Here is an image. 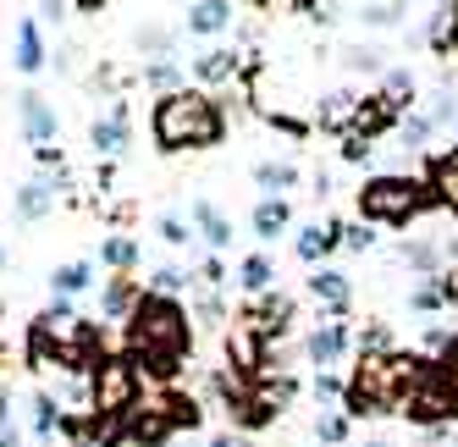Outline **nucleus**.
Wrapping results in <instances>:
<instances>
[{"mask_svg": "<svg viewBox=\"0 0 458 447\" xmlns=\"http://www.w3.org/2000/svg\"><path fill=\"white\" fill-rule=\"evenodd\" d=\"M122 354L144 370V381L172 387V381L182 375V365H188V354H193V321H188V309L177 299L149 293V287H144L139 309L127 315V326H122Z\"/></svg>", "mask_w": 458, "mask_h": 447, "instance_id": "f257e3e1", "label": "nucleus"}, {"mask_svg": "<svg viewBox=\"0 0 458 447\" xmlns=\"http://www.w3.org/2000/svg\"><path fill=\"white\" fill-rule=\"evenodd\" d=\"M149 139L160 155H182V149H216L226 139V111L216 105L210 89H177L160 94L149 105Z\"/></svg>", "mask_w": 458, "mask_h": 447, "instance_id": "f03ea898", "label": "nucleus"}, {"mask_svg": "<svg viewBox=\"0 0 458 447\" xmlns=\"http://www.w3.org/2000/svg\"><path fill=\"white\" fill-rule=\"evenodd\" d=\"M414 365H420V354H409V348H392V354H359L348 387H343V414H348V420H381V414H398Z\"/></svg>", "mask_w": 458, "mask_h": 447, "instance_id": "7ed1b4c3", "label": "nucleus"}, {"mask_svg": "<svg viewBox=\"0 0 458 447\" xmlns=\"http://www.w3.org/2000/svg\"><path fill=\"white\" fill-rule=\"evenodd\" d=\"M353 210H359V221H370V227H409V221L437 210V194H431L425 177L376 172V177H365L353 188Z\"/></svg>", "mask_w": 458, "mask_h": 447, "instance_id": "20e7f679", "label": "nucleus"}, {"mask_svg": "<svg viewBox=\"0 0 458 447\" xmlns=\"http://www.w3.org/2000/svg\"><path fill=\"white\" fill-rule=\"evenodd\" d=\"M398 414H403L409 426H425V431H453V420H458V392H453V381H447L442 359L420 354V365H414V375H409V387H403Z\"/></svg>", "mask_w": 458, "mask_h": 447, "instance_id": "39448f33", "label": "nucleus"}, {"mask_svg": "<svg viewBox=\"0 0 458 447\" xmlns=\"http://www.w3.org/2000/svg\"><path fill=\"white\" fill-rule=\"evenodd\" d=\"M144 387H149V381H144V370L133 359H127V354H106L100 365L89 370V409L94 414H122V420H127V414L139 409Z\"/></svg>", "mask_w": 458, "mask_h": 447, "instance_id": "423d86ee", "label": "nucleus"}, {"mask_svg": "<svg viewBox=\"0 0 458 447\" xmlns=\"http://www.w3.org/2000/svg\"><path fill=\"white\" fill-rule=\"evenodd\" d=\"M17 116H22V139L34 144V149H50L61 139V116H55V105L45 100L39 89H22L17 94Z\"/></svg>", "mask_w": 458, "mask_h": 447, "instance_id": "0eeeda50", "label": "nucleus"}, {"mask_svg": "<svg viewBox=\"0 0 458 447\" xmlns=\"http://www.w3.org/2000/svg\"><path fill=\"white\" fill-rule=\"evenodd\" d=\"M348 348H359L353 332H348V321H343V315H326V321L304 337V359H310L315 370H332V365L348 354Z\"/></svg>", "mask_w": 458, "mask_h": 447, "instance_id": "6e6552de", "label": "nucleus"}, {"mask_svg": "<svg viewBox=\"0 0 458 447\" xmlns=\"http://www.w3.org/2000/svg\"><path fill=\"white\" fill-rule=\"evenodd\" d=\"M127 139H133V111H127V100H116L106 116H94V127H89V144H94V155H122L127 149Z\"/></svg>", "mask_w": 458, "mask_h": 447, "instance_id": "1a4fd4ad", "label": "nucleus"}, {"mask_svg": "<svg viewBox=\"0 0 458 447\" xmlns=\"http://www.w3.org/2000/svg\"><path fill=\"white\" fill-rule=\"evenodd\" d=\"M243 321L271 342V337H282V332L293 326V299H287V293H259V304L243 309Z\"/></svg>", "mask_w": 458, "mask_h": 447, "instance_id": "9d476101", "label": "nucleus"}, {"mask_svg": "<svg viewBox=\"0 0 458 447\" xmlns=\"http://www.w3.org/2000/svg\"><path fill=\"white\" fill-rule=\"evenodd\" d=\"M139 299H144V282L139 276H106V287H100V315L127 326V315L139 309Z\"/></svg>", "mask_w": 458, "mask_h": 447, "instance_id": "9b49d317", "label": "nucleus"}, {"mask_svg": "<svg viewBox=\"0 0 458 447\" xmlns=\"http://www.w3.org/2000/svg\"><path fill=\"white\" fill-rule=\"evenodd\" d=\"M226 414H233V426H238V431H266V426L282 420V409H276L266 392H259V375H254V387H249L233 409H226Z\"/></svg>", "mask_w": 458, "mask_h": 447, "instance_id": "f8f14e48", "label": "nucleus"}, {"mask_svg": "<svg viewBox=\"0 0 458 447\" xmlns=\"http://www.w3.org/2000/svg\"><path fill=\"white\" fill-rule=\"evenodd\" d=\"M310 299H315L326 315H348V304H353V282H348L343 271H332V266H320V271L310 276Z\"/></svg>", "mask_w": 458, "mask_h": 447, "instance_id": "ddd939ff", "label": "nucleus"}, {"mask_svg": "<svg viewBox=\"0 0 458 447\" xmlns=\"http://www.w3.org/2000/svg\"><path fill=\"white\" fill-rule=\"evenodd\" d=\"M425 182H431L437 205H447V210L458 215V144H453V149H442V155H431V161H425Z\"/></svg>", "mask_w": 458, "mask_h": 447, "instance_id": "4468645a", "label": "nucleus"}, {"mask_svg": "<svg viewBox=\"0 0 458 447\" xmlns=\"http://www.w3.org/2000/svg\"><path fill=\"white\" fill-rule=\"evenodd\" d=\"M332 249H343V221H315V227H304L293 238V254H299L304 266H320Z\"/></svg>", "mask_w": 458, "mask_h": 447, "instance_id": "2eb2a0df", "label": "nucleus"}, {"mask_svg": "<svg viewBox=\"0 0 458 447\" xmlns=\"http://www.w3.org/2000/svg\"><path fill=\"white\" fill-rule=\"evenodd\" d=\"M188 215H193V227H199V238L221 254V249H233V215H226L221 205H210V199H193L188 205Z\"/></svg>", "mask_w": 458, "mask_h": 447, "instance_id": "dca6fc26", "label": "nucleus"}, {"mask_svg": "<svg viewBox=\"0 0 458 447\" xmlns=\"http://www.w3.org/2000/svg\"><path fill=\"white\" fill-rule=\"evenodd\" d=\"M55 194H61V188H55L50 177H34V182H22L17 194H12V210H17V221H45V215L55 210Z\"/></svg>", "mask_w": 458, "mask_h": 447, "instance_id": "f3484780", "label": "nucleus"}, {"mask_svg": "<svg viewBox=\"0 0 458 447\" xmlns=\"http://www.w3.org/2000/svg\"><path fill=\"white\" fill-rule=\"evenodd\" d=\"M233 28V0H193L188 6V34L193 39H216Z\"/></svg>", "mask_w": 458, "mask_h": 447, "instance_id": "a211bd4d", "label": "nucleus"}, {"mask_svg": "<svg viewBox=\"0 0 458 447\" xmlns=\"http://www.w3.org/2000/svg\"><path fill=\"white\" fill-rule=\"evenodd\" d=\"M238 67H243V55H238V50H226V45H216V50H205V55H193V78H199L205 89L233 83Z\"/></svg>", "mask_w": 458, "mask_h": 447, "instance_id": "6ab92c4d", "label": "nucleus"}, {"mask_svg": "<svg viewBox=\"0 0 458 447\" xmlns=\"http://www.w3.org/2000/svg\"><path fill=\"white\" fill-rule=\"evenodd\" d=\"M17 72H28V78H34V72H45V61H50V50H45V34H39V22L34 17H22L17 22Z\"/></svg>", "mask_w": 458, "mask_h": 447, "instance_id": "aec40b11", "label": "nucleus"}, {"mask_svg": "<svg viewBox=\"0 0 458 447\" xmlns=\"http://www.w3.org/2000/svg\"><path fill=\"white\" fill-rule=\"evenodd\" d=\"M249 227H254L259 243H276V238L293 227V205H287V199H259L254 215H249Z\"/></svg>", "mask_w": 458, "mask_h": 447, "instance_id": "412c9836", "label": "nucleus"}, {"mask_svg": "<svg viewBox=\"0 0 458 447\" xmlns=\"http://www.w3.org/2000/svg\"><path fill=\"white\" fill-rule=\"evenodd\" d=\"M398 254H403V266L420 271V276H442V266H447V243H431V238H414Z\"/></svg>", "mask_w": 458, "mask_h": 447, "instance_id": "4be33fe9", "label": "nucleus"}, {"mask_svg": "<svg viewBox=\"0 0 458 447\" xmlns=\"http://www.w3.org/2000/svg\"><path fill=\"white\" fill-rule=\"evenodd\" d=\"M453 299H458V282H453L447 271H442V276H425L414 293H409V304H414L420 315H437V309H442V304H453Z\"/></svg>", "mask_w": 458, "mask_h": 447, "instance_id": "5701e85b", "label": "nucleus"}, {"mask_svg": "<svg viewBox=\"0 0 458 447\" xmlns=\"http://www.w3.org/2000/svg\"><path fill=\"white\" fill-rule=\"evenodd\" d=\"M254 182L266 188V199H287V188H299V166L293 161H259Z\"/></svg>", "mask_w": 458, "mask_h": 447, "instance_id": "b1692460", "label": "nucleus"}, {"mask_svg": "<svg viewBox=\"0 0 458 447\" xmlns=\"http://www.w3.org/2000/svg\"><path fill=\"white\" fill-rule=\"evenodd\" d=\"M89 282H94V266H89V260H67V266H55L50 293H55V299H78Z\"/></svg>", "mask_w": 458, "mask_h": 447, "instance_id": "393cba45", "label": "nucleus"}, {"mask_svg": "<svg viewBox=\"0 0 458 447\" xmlns=\"http://www.w3.org/2000/svg\"><path fill=\"white\" fill-rule=\"evenodd\" d=\"M238 287H243V293H271V287H276V266L266 260V254H243Z\"/></svg>", "mask_w": 458, "mask_h": 447, "instance_id": "a878e982", "label": "nucleus"}, {"mask_svg": "<svg viewBox=\"0 0 458 447\" xmlns=\"http://www.w3.org/2000/svg\"><path fill=\"white\" fill-rule=\"evenodd\" d=\"M100 266H111L116 276H133V271H139V243L122 238V232L106 238V243H100Z\"/></svg>", "mask_w": 458, "mask_h": 447, "instance_id": "bb28decb", "label": "nucleus"}, {"mask_svg": "<svg viewBox=\"0 0 458 447\" xmlns=\"http://www.w3.org/2000/svg\"><path fill=\"white\" fill-rule=\"evenodd\" d=\"M28 409H34V436H39V442H55L61 420H67V414H61V403H55L50 392H34V403H28Z\"/></svg>", "mask_w": 458, "mask_h": 447, "instance_id": "cd10ccee", "label": "nucleus"}, {"mask_svg": "<svg viewBox=\"0 0 458 447\" xmlns=\"http://www.w3.org/2000/svg\"><path fill=\"white\" fill-rule=\"evenodd\" d=\"M403 12H409V0H365V6H359L365 28H398Z\"/></svg>", "mask_w": 458, "mask_h": 447, "instance_id": "c85d7f7f", "label": "nucleus"}, {"mask_svg": "<svg viewBox=\"0 0 458 447\" xmlns=\"http://www.w3.org/2000/svg\"><path fill=\"white\" fill-rule=\"evenodd\" d=\"M343 67H348V72H365V78H376V72L386 78V55H381L376 45H348V50H343Z\"/></svg>", "mask_w": 458, "mask_h": 447, "instance_id": "c756f323", "label": "nucleus"}, {"mask_svg": "<svg viewBox=\"0 0 458 447\" xmlns=\"http://www.w3.org/2000/svg\"><path fill=\"white\" fill-rule=\"evenodd\" d=\"M133 39H139V50H144L149 61H172V50H177V34H172V28H155V22L139 28Z\"/></svg>", "mask_w": 458, "mask_h": 447, "instance_id": "7c9ffc66", "label": "nucleus"}, {"mask_svg": "<svg viewBox=\"0 0 458 447\" xmlns=\"http://www.w3.org/2000/svg\"><path fill=\"white\" fill-rule=\"evenodd\" d=\"M353 94H326V105H320V127H337V133H348L353 127Z\"/></svg>", "mask_w": 458, "mask_h": 447, "instance_id": "2f4dec72", "label": "nucleus"}, {"mask_svg": "<svg viewBox=\"0 0 458 447\" xmlns=\"http://www.w3.org/2000/svg\"><path fill=\"white\" fill-rule=\"evenodd\" d=\"M144 83H149L155 94H177V89H188L182 72H177V61H144Z\"/></svg>", "mask_w": 458, "mask_h": 447, "instance_id": "473e14b6", "label": "nucleus"}, {"mask_svg": "<svg viewBox=\"0 0 458 447\" xmlns=\"http://www.w3.org/2000/svg\"><path fill=\"white\" fill-rule=\"evenodd\" d=\"M193 287V276L182 271V266H160L155 276H149V293H166V299H177V293H188Z\"/></svg>", "mask_w": 458, "mask_h": 447, "instance_id": "72a5a7b5", "label": "nucleus"}, {"mask_svg": "<svg viewBox=\"0 0 458 447\" xmlns=\"http://www.w3.org/2000/svg\"><path fill=\"white\" fill-rule=\"evenodd\" d=\"M431 133H437L431 116H403V122H398V149L414 155V149H425V139H431Z\"/></svg>", "mask_w": 458, "mask_h": 447, "instance_id": "f704fd0d", "label": "nucleus"}, {"mask_svg": "<svg viewBox=\"0 0 458 447\" xmlns=\"http://www.w3.org/2000/svg\"><path fill=\"white\" fill-rule=\"evenodd\" d=\"M315 442H320V447H337V442H348V414L326 409L320 420H315Z\"/></svg>", "mask_w": 458, "mask_h": 447, "instance_id": "c9c22d12", "label": "nucleus"}, {"mask_svg": "<svg viewBox=\"0 0 458 447\" xmlns=\"http://www.w3.org/2000/svg\"><path fill=\"white\" fill-rule=\"evenodd\" d=\"M425 116H431V127H458V100H453V89H437V94H431V111H425Z\"/></svg>", "mask_w": 458, "mask_h": 447, "instance_id": "e433bc0d", "label": "nucleus"}, {"mask_svg": "<svg viewBox=\"0 0 458 447\" xmlns=\"http://www.w3.org/2000/svg\"><path fill=\"white\" fill-rule=\"evenodd\" d=\"M381 94H392V100L409 111L414 105V78H409V67H386V89Z\"/></svg>", "mask_w": 458, "mask_h": 447, "instance_id": "4c0bfd02", "label": "nucleus"}, {"mask_svg": "<svg viewBox=\"0 0 458 447\" xmlns=\"http://www.w3.org/2000/svg\"><path fill=\"white\" fill-rule=\"evenodd\" d=\"M392 348H398V342H392V332L381 321H370L365 332H359V354H392Z\"/></svg>", "mask_w": 458, "mask_h": 447, "instance_id": "58836bf2", "label": "nucleus"}, {"mask_svg": "<svg viewBox=\"0 0 458 447\" xmlns=\"http://www.w3.org/2000/svg\"><path fill=\"white\" fill-rule=\"evenodd\" d=\"M343 387H348V381H343L337 370H315V381H310V392H315L320 403H337V398H343Z\"/></svg>", "mask_w": 458, "mask_h": 447, "instance_id": "ea45409f", "label": "nucleus"}, {"mask_svg": "<svg viewBox=\"0 0 458 447\" xmlns=\"http://www.w3.org/2000/svg\"><path fill=\"white\" fill-rule=\"evenodd\" d=\"M155 232H160V238H166L172 249H182V243L193 238V232H188V221H182V215H160V227H155Z\"/></svg>", "mask_w": 458, "mask_h": 447, "instance_id": "a19ab883", "label": "nucleus"}, {"mask_svg": "<svg viewBox=\"0 0 458 447\" xmlns=\"http://www.w3.org/2000/svg\"><path fill=\"white\" fill-rule=\"evenodd\" d=\"M343 249H353V254L376 249V232H370V221H359V227H343Z\"/></svg>", "mask_w": 458, "mask_h": 447, "instance_id": "79ce46f5", "label": "nucleus"}, {"mask_svg": "<svg viewBox=\"0 0 458 447\" xmlns=\"http://www.w3.org/2000/svg\"><path fill=\"white\" fill-rule=\"evenodd\" d=\"M437 359H442V370H447V381H453V392H458V332H453V342L442 348Z\"/></svg>", "mask_w": 458, "mask_h": 447, "instance_id": "37998d69", "label": "nucleus"}, {"mask_svg": "<svg viewBox=\"0 0 458 447\" xmlns=\"http://www.w3.org/2000/svg\"><path fill=\"white\" fill-rule=\"evenodd\" d=\"M199 321H210V326H216V321H226V304H221L216 293H205V299H199Z\"/></svg>", "mask_w": 458, "mask_h": 447, "instance_id": "c03bdc74", "label": "nucleus"}, {"mask_svg": "<svg viewBox=\"0 0 458 447\" xmlns=\"http://www.w3.org/2000/svg\"><path fill=\"white\" fill-rule=\"evenodd\" d=\"M39 17H45V22H55V28H61V17H67V6H61V0H39Z\"/></svg>", "mask_w": 458, "mask_h": 447, "instance_id": "a18cd8bd", "label": "nucleus"}, {"mask_svg": "<svg viewBox=\"0 0 458 447\" xmlns=\"http://www.w3.org/2000/svg\"><path fill=\"white\" fill-rule=\"evenodd\" d=\"M210 447H249V436L243 431H221V436H210Z\"/></svg>", "mask_w": 458, "mask_h": 447, "instance_id": "49530a36", "label": "nucleus"}, {"mask_svg": "<svg viewBox=\"0 0 458 447\" xmlns=\"http://www.w3.org/2000/svg\"><path fill=\"white\" fill-rule=\"evenodd\" d=\"M0 431H12V403H6V392H0Z\"/></svg>", "mask_w": 458, "mask_h": 447, "instance_id": "de8ad7c7", "label": "nucleus"}, {"mask_svg": "<svg viewBox=\"0 0 458 447\" xmlns=\"http://www.w3.org/2000/svg\"><path fill=\"white\" fill-rule=\"evenodd\" d=\"M0 447H22V436L17 431H0Z\"/></svg>", "mask_w": 458, "mask_h": 447, "instance_id": "09e8293b", "label": "nucleus"}, {"mask_svg": "<svg viewBox=\"0 0 458 447\" xmlns=\"http://www.w3.org/2000/svg\"><path fill=\"white\" fill-rule=\"evenodd\" d=\"M359 447H392V442H381V436H370V442H359Z\"/></svg>", "mask_w": 458, "mask_h": 447, "instance_id": "8fccbe9b", "label": "nucleus"}, {"mask_svg": "<svg viewBox=\"0 0 458 447\" xmlns=\"http://www.w3.org/2000/svg\"><path fill=\"white\" fill-rule=\"evenodd\" d=\"M83 12H100V0H83Z\"/></svg>", "mask_w": 458, "mask_h": 447, "instance_id": "3c124183", "label": "nucleus"}, {"mask_svg": "<svg viewBox=\"0 0 458 447\" xmlns=\"http://www.w3.org/2000/svg\"><path fill=\"white\" fill-rule=\"evenodd\" d=\"M0 271H6V249H0Z\"/></svg>", "mask_w": 458, "mask_h": 447, "instance_id": "603ef678", "label": "nucleus"}, {"mask_svg": "<svg viewBox=\"0 0 458 447\" xmlns=\"http://www.w3.org/2000/svg\"><path fill=\"white\" fill-rule=\"evenodd\" d=\"M431 6H437V12H442V6H447V0H431Z\"/></svg>", "mask_w": 458, "mask_h": 447, "instance_id": "864d4df0", "label": "nucleus"}, {"mask_svg": "<svg viewBox=\"0 0 458 447\" xmlns=\"http://www.w3.org/2000/svg\"><path fill=\"white\" fill-rule=\"evenodd\" d=\"M447 442H453V447H458V431H453V436H447Z\"/></svg>", "mask_w": 458, "mask_h": 447, "instance_id": "5fc2aeb1", "label": "nucleus"}, {"mask_svg": "<svg viewBox=\"0 0 458 447\" xmlns=\"http://www.w3.org/2000/svg\"><path fill=\"white\" fill-rule=\"evenodd\" d=\"M453 139H458V127H453Z\"/></svg>", "mask_w": 458, "mask_h": 447, "instance_id": "6e6d98bb", "label": "nucleus"}]
</instances>
